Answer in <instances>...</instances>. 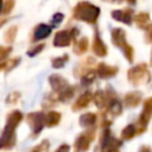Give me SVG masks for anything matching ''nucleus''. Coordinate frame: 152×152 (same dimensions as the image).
Segmentation results:
<instances>
[{
	"mask_svg": "<svg viewBox=\"0 0 152 152\" xmlns=\"http://www.w3.org/2000/svg\"><path fill=\"white\" fill-rule=\"evenodd\" d=\"M62 19H63V14H61V13H58L53 17V21H57V23H59Z\"/></svg>",
	"mask_w": 152,
	"mask_h": 152,
	"instance_id": "0eeeda50",
	"label": "nucleus"
},
{
	"mask_svg": "<svg viewBox=\"0 0 152 152\" xmlns=\"http://www.w3.org/2000/svg\"><path fill=\"white\" fill-rule=\"evenodd\" d=\"M82 6H80L77 8V15L84 20H88V21H93L95 18H96V13H97V10L91 7V6H88V4H81Z\"/></svg>",
	"mask_w": 152,
	"mask_h": 152,
	"instance_id": "f257e3e1",
	"label": "nucleus"
},
{
	"mask_svg": "<svg viewBox=\"0 0 152 152\" xmlns=\"http://www.w3.org/2000/svg\"><path fill=\"white\" fill-rule=\"evenodd\" d=\"M58 120H59V114L58 113H55V112L50 113L46 116V124L48 125H55V124L58 122Z\"/></svg>",
	"mask_w": 152,
	"mask_h": 152,
	"instance_id": "39448f33",
	"label": "nucleus"
},
{
	"mask_svg": "<svg viewBox=\"0 0 152 152\" xmlns=\"http://www.w3.org/2000/svg\"><path fill=\"white\" fill-rule=\"evenodd\" d=\"M42 49H43V45H40V46H39V48H36V49H34V50H33V51H31V52H30V55H31V56H32V55H34V53H37V51H38V52H39V51H40V50H42Z\"/></svg>",
	"mask_w": 152,
	"mask_h": 152,
	"instance_id": "6e6552de",
	"label": "nucleus"
},
{
	"mask_svg": "<svg viewBox=\"0 0 152 152\" xmlns=\"http://www.w3.org/2000/svg\"><path fill=\"white\" fill-rule=\"evenodd\" d=\"M70 42V37L68 34V32H59L56 34V38H55V45L57 46H65L68 45Z\"/></svg>",
	"mask_w": 152,
	"mask_h": 152,
	"instance_id": "f03ea898",
	"label": "nucleus"
},
{
	"mask_svg": "<svg viewBox=\"0 0 152 152\" xmlns=\"http://www.w3.org/2000/svg\"><path fill=\"white\" fill-rule=\"evenodd\" d=\"M50 31H51V28H50L49 26H46V25H39V26L37 27L36 32H34V37H36L37 39L45 38V37H48V36L50 34Z\"/></svg>",
	"mask_w": 152,
	"mask_h": 152,
	"instance_id": "7ed1b4c3",
	"label": "nucleus"
},
{
	"mask_svg": "<svg viewBox=\"0 0 152 152\" xmlns=\"http://www.w3.org/2000/svg\"><path fill=\"white\" fill-rule=\"evenodd\" d=\"M20 119H21V114H20L19 112H14V113H12L11 116L8 118V125H7L6 128L13 129V127L17 126V124L20 121Z\"/></svg>",
	"mask_w": 152,
	"mask_h": 152,
	"instance_id": "20e7f679",
	"label": "nucleus"
},
{
	"mask_svg": "<svg viewBox=\"0 0 152 152\" xmlns=\"http://www.w3.org/2000/svg\"><path fill=\"white\" fill-rule=\"evenodd\" d=\"M1 7H2V2H1V0H0V10H1Z\"/></svg>",
	"mask_w": 152,
	"mask_h": 152,
	"instance_id": "1a4fd4ad",
	"label": "nucleus"
},
{
	"mask_svg": "<svg viewBox=\"0 0 152 152\" xmlns=\"http://www.w3.org/2000/svg\"><path fill=\"white\" fill-rule=\"evenodd\" d=\"M63 59H65V57H64V58H58V59H55V62H58V63L53 64V66H55V68H59V66H63V65H64V62H63Z\"/></svg>",
	"mask_w": 152,
	"mask_h": 152,
	"instance_id": "423d86ee",
	"label": "nucleus"
}]
</instances>
